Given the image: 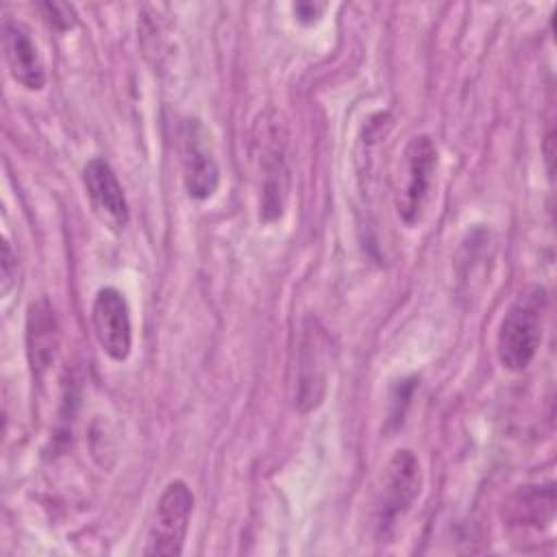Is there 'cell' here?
<instances>
[{
    "mask_svg": "<svg viewBox=\"0 0 557 557\" xmlns=\"http://www.w3.org/2000/svg\"><path fill=\"white\" fill-rule=\"evenodd\" d=\"M252 159L259 172V218L270 224L283 218L289 196L287 128L276 111H263L252 126Z\"/></svg>",
    "mask_w": 557,
    "mask_h": 557,
    "instance_id": "1",
    "label": "cell"
},
{
    "mask_svg": "<svg viewBox=\"0 0 557 557\" xmlns=\"http://www.w3.org/2000/svg\"><path fill=\"white\" fill-rule=\"evenodd\" d=\"M437 168V148L429 135L409 139L403 152V187L396 194V211L407 226L422 220L431 198L433 176Z\"/></svg>",
    "mask_w": 557,
    "mask_h": 557,
    "instance_id": "2",
    "label": "cell"
},
{
    "mask_svg": "<svg viewBox=\"0 0 557 557\" xmlns=\"http://www.w3.org/2000/svg\"><path fill=\"white\" fill-rule=\"evenodd\" d=\"M329 357H331V339L326 329L315 318H307L302 324L300 344H298L296 392H294V405L300 413H309L322 403L326 394Z\"/></svg>",
    "mask_w": 557,
    "mask_h": 557,
    "instance_id": "3",
    "label": "cell"
},
{
    "mask_svg": "<svg viewBox=\"0 0 557 557\" xmlns=\"http://www.w3.org/2000/svg\"><path fill=\"white\" fill-rule=\"evenodd\" d=\"M194 509V494L185 481H172L161 492L148 529L144 555L174 557L183 553Z\"/></svg>",
    "mask_w": 557,
    "mask_h": 557,
    "instance_id": "4",
    "label": "cell"
},
{
    "mask_svg": "<svg viewBox=\"0 0 557 557\" xmlns=\"http://www.w3.org/2000/svg\"><path fill=\"white\" fill-rule=\"evenodd\" d=\"M542 342V315L537 300L527 298L509 307L496 335V355L505 370L522 372L535 359Z\"/></svg>",
    "mask_w": 557,
    "mask_h": 557,
    "instance_id": "5",
    "label": "cell"
},
{
    "mask_svg": "<svg viewBox=\"0 0 557 557\" xmlns=\"http://www.w3.org/2000/svg\"><path fill=\"white\" fill-rule=\"evenodd\" d=\"M422 472L418 457L409 450H396L385 466L383 485L379 494L376 507V527L381 533H389L398 518L411 507L416 496L420 494Z\"/></svg>",
    "mask_w": 557,
    "mask_h": 557,
    "instance_id": "6",
    "label": "cell"
},
{
    "mask_svg": "<svg viewBox=\"0 0 557 557\" xmlns=\"http://www.w3.org/2000/svg\"><path fill=\"white\" fill-rule=\"evenodd\" d=\"M183 185L189 198L207 200L220 185V168L207 146V133L198 120H187L181 131Z\"/></svg>",
    "mask_w": 557,
    "mask_h": 557,
    "instance_id": "7",
    "label": "cell"
},
{
    "mask_svg": "<svg viewBox=\"0 0 557 557\" xmlns=\"http://www.w3.org/2000/svg\"><path fill=\"white\" fill-rule=\"evenodd\" d=\"M94 333L113 361H126L133 346V326L126 298L115 287L98 289L91 307Z\"/></svg>",
    "mask_w": 557,
    "mask_h": 557,
    "instance_id": "8",
    "label": "cell"
},
{
    "mask_svg": "<svg viewBox=\"0 0 557 557\" xmlns=\"http://www.w3.org/2000/svg\"><path fill=\"white\" fill-rule=\"evenodd\" d=\"M83 185L98 218L109 228L122 231L128 224V205L113 168L98 157L87 161L83 168Z\"/></svg>",
    "mask_w": 557,
    "mask_h": 557,
    "instance_id": "9",
    "label": "cell"
},
{
    "mask_svg": "<svg viewBox=\"0 0 557 557\" xmlns=\"http://www.w3.org/2000/svg\"><path fill=\"white\" fill-rule=\"evenodd\" d=\"M4 57L15 83H20L24 89H30V91H37L44 87L46 83L44 61L28 30L20 22H11V20L4 22Z\"/></svg>",
    "mask_w": 557,
    "mask_h": 557,
    "instance_id": "10",
    "label": "cell"
},
{
    "mask_svg": "<svg viewBox=\"0 0 557 557\" xmlns=\"http://www.w3.org/2000/svg\"><path fill=\"white\" fill-rule=\"evenodd\" d=\"M26 350L37 374L48 370L59 352V322L52 305L41 298L30 305L26 315Z\"/></svg>",
    "mask_w": 557,
    "mask_h": 557,
    "instance_id": "11",
    "label": "cell"
},
{
    "mask_svg": "<svg viewBox=\"0 0 557 557\" xmlns=\"http://www.w3.org/2000/svg\"><path fill=\"white\" fill-rule=\"evenodd\" d=\"M555 513V490L553 485H529L520 490L509 503V520L511 524H548Z\"/></svg>",
    "mask_w": 557,
    "mask_h": 557,
    "instance_id": "12",
    "label": "cell"
},
{
    "mask_svg": "<svg viewBox=\"0 0 557 557\" xmlns=\"http://www.w3.org/2000/svg\"><path fill=\"white\" fill-rule=\"evenodd\" d=\"M46 20L57 26V28H70L74 26V11L70 4H61V2H44L41 4Z\"/></svg>",
    "mask_w": 557,
    "mask_h": 557,
    "instance_id": "13",
    "label": "cell"
},
{
    "mask_svg": "<svg viewBox=\"0 0 557 557\" xmlns=\"http://www.w3.org/2000/svg\"><path fill=\"white\" fill-rule=\"evenodd\" d=\"M292 9L300 24H313L322 17V13L326 11V4L324 2H296Z\"/></svg>",
    "mask_w": 557,
    "mask_h": 557,
    "instance_id": "14",
    "label": "cell"
},
{
    "mask_svg": "<svg viewBox=\"0 0 557 557\" xmlns=\"http://www.w3.org/2000/svg\"><path fill=\"white\" fill-rule=\"evenodd\" d=\"M13 265H17L13 252H11V244L4 239V246H2V292L7 294L11 289V283L15 281V274L13 272Z\"/></svg>",
    "mask_w": 557,
    "mask_h": 557,
    "instance_id": "15",
    "label": "cell"
},
{
    "mask_svg": "<svg viewBox=\"0 0 557 557\" xmlns=\"http://www.w3.org/2000/svg\"><path fill=\"white\" fill-rule=\"evenodd\" d=\"M544 154H546V168H548V172H553V131L546 135Z\"/></svg>",
    "mask_w": 557,
    "mask_h": 557,
    "instance_id": "16",
    "label": "cell"
}]
</instances>
